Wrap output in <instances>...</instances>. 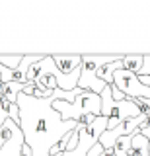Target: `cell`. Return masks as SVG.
Listing matches in <instances>:
<instances>
[{"label":"cell","mask_w":150,"mask_h":156,"mask_svg":"<svg viewBox=\"0 0 150 156\" xmlns=\"http://www.w3.org/2000/svg\"><path fill=\"white\" fill-rule=\"evenodd\" d=\"M26 86H27V84H18V82H6V84H4V90L0 92V94L6 98V100L10 101V104H16V101H18V96H20L22 92L26 90Z\"/></svg>","instance_id":"cell-11"},{"label":"cell","mask_w":150,"mask_h":156,"mask_svg":"<svg viewBox=\"0 0 150 156\" xmlns=\"http://www.w3.org/2000/svg\"><path fill=\"white\" fill-rule=\"evenodd\" d=\"M123 57L125 55H82L78 88L80 90H90L94 94L101 96V92L107 88V84L98 78L99 66L107 65V62H113V61H121Z\"/></svg>","instance_id":"cell-3"},{"label":"cell","mask_w":150,"mask_h":156,"mask_svg":"<svg viewBox=\"0 0 150 156\" xmlns=\"http://www.w3.org/2000/svg\"><path fill=\"white\" fill-rule=\"evenodd\" d=\"M51 57L55 66L59 68V72H62L65 76L74 74L82 66V55H51Z\"/></svg>","instance_id":"cell-7"},{"label":"cell","mask_w":150,"mask_h":156,"mask_svg":"<svg viewBox=\"0 0 150 156\" xmlns=\"http://www.w3.org/2000/svg\"><path fill=\"white\" fill-rule=\"evenodd\" d=\"M140 74H148L150 76V57L148 55L144 57V66H142V70H140Z\"/></svg>","instance_id":"cell-14"},{"label":"cell","mask_w":150,"mask_h":156,"mask_svg":"<svg viewBox=\"0 0 150 156\" xmlns=\"http://www.w3.org/2000/svg\"><path fill=\"white\" fill-rule=\"evenodd\" d=\"M113 86L117 88L119 92H123L129 100H137V98L150 100V86H144L142 82L138 80V74H133V72L125 70V68L115 70Z\"/></svg>","instance_id":"cell-5"},{"label":"cell","mask_w":150,"mask_h":156,"mask_svg":"<svg viewBox=\"0 0 150 156\" xmlns=\"http://www.w3.org/2000/svg\"><path fill=\"white\" fill-rule=\"evenodd\" d=\"M26 55H0V65L8 70H18Z\"/></svg>","instance_id":"cell-12"},{"label":"cell","mask_w":150,"mask_h":156,"mask_svg":"<svg viewBox=\"0 0 150 156\" xmlns=\"http://www.w3.org/2000/svg\"><path fill=\"white\" fill-rule=\"evenodd\" d=\"M23 144H26L23 133H22L20 125H16L14 127V136L0 148V156H22V146Z\"/></svg>","instance_id":"cell-8"},{"label":"cell","mask_w":150,"mask_h":156,"mask_svg":"<svg viewBox=\"0 0 150 156\" xmlns=\"http://www.w3.org/2000/svg\"><path fill=\"white\" fill-rule=\"evenodd\" d=\"M111 98H113L115 101H123V100H127V96H125L123 92H119L115 86H111Z\"/></svg>","instance_id":"cell-13"},{"label":"cell","mask_w":150,"mask_h":156,"mask_svg":"<svg viewBox=\"0 0 150 156\" xmlns=\"http://www.w3.org/2000/svg\"><path fill=\"white\" fill-rule=\"evenodd\" d=\"M144 66V55H125L123 58V68L133 74H140Z\"/></svg>","instance_id":"cell-10"},{"label":"cell","mask_w":150,"mask_h":156,"mask_svg":"<svg viewBox=\"0 0 150 156\" xmlns=\"http://www.w3.org/2000/svg\"><path fill=\"white\" fill-rule=\"evenodd\" d=\"M55 98L37 100L27 94L18 96L20 107V129L26 144L31 148V156H51V148L65 135L78 129L76 121H62L61 113L53 109Z\"/></svg>","instance_id":"cell-1"},{"label":"cell","mask_w":150,"mask_h":156,"mask_svg":"<svg viewBox=\"0 0 150 156\" xmlns=\"http://www.w3.org/2000/svg\"><path fill=\"white\" fill-rule=\"evenodd\" d=\"M53 109L61 113L62 121H76L78 127H88L90 123H94L96 117L101 115V96L90 90H82L74 104L55 100Z\"/></svg>","instance_id":"cell-2"},{"label":"cell","mask_w":150,"mask_h":156,"mask_svg":"<svg viewBox=\"0 0 150 156\" xmlns=\"http://www.w3.org/2000/svg\"><path fill=\"white\" fill-rule=\"evenodd\" d=\"M127 154L129 156H150V140L140 131L131 136V148Z\"/></svg>","instance_id":"cell-9"},{"label":"cell","mask_w":150,"mask_h":156,"mask_svg":"<svg viewBox=\"0 0 150 156\" xmlns=\"http://www.w3.org/2000/svg\"><path fill=\"white\" fill-rule=\"evenodd\" d=\"M101 115L107 117V131L115 129L119 123L127 119H134V117L142 115L138 109V105L134 104V100H123V101H115L111 98V86H107L103 92H101Z\"/></svg>","instance_id":"cell-4"},{"label":"cell","mask_w":150,"mask_h":156,"mask_svg":"<svg viewBox=\"0 0 150 156\" xmlns=\"http://www.w3.org/2000/svg\"><path fill=\"white\" fill-rule=\"evenodd\" d=\"M144 117L146 115H138V117H134V119H127V121H123V123H119L115 129L105 131V133L99 136L98 143L103 146L105 150H111L115 146V143H117V139H121V136H133L134 133H138L140 125L144 123Z\"/></svg>","instance_id":"cell-6"}]
</instances>
